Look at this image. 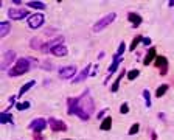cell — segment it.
<instances>
[{
    "label": "cell",
    "instance_id": "9",
    "mask_svg": "<svg viewBox=\"0 0 174 140\" xmlns=\"http://www.w3.org/2000/svg\"><path fill=\"white\" fill-rule=\"evenodd\" d=\"M47 126H48V120H45V118H34L30 123V129H33V132H42Z\"/></svg>",
    "mask_w": 174,
    "mask_h": 140
},
{
    "label": "cell",
    "instance_id": "33",
    "mask_svg": "<svg viewBox=\"0 0 174 140\" xmlns=\"http://www.w3.org/2000/svg\"><path fill=\"white\" fill-rule=\"evenodd\" d=\"M13 5H17V6H19V5H22V2H20V0H13Z\"/></svg>",
    "mask_w": 174,
    "mask_h": 140
},
{
    "label": "cell",
    "instance_id": "34",
    "mask_svg": "<svg viewBox=\"0 0 174 140\" xmlns=\"http://www.w3.org/2000/svg\"><path fill=\"white\" fill-rule=\"evenodd\" d=\"M104 112H106V111H101V112H98V118H103V115H104Z\"/></svg>",
    "mask_w": 174,
    "mask_h": 140
},
{
    "label": "cell",
    "instance_id": "25",
    "mask_svg": "<svg viewBox=\"0 0 174 140\" xmlns=\"http://www.w3.org/2000/svg\"><path fill=\"white\" fill-rule=\"evenodd\" d=\"M138 75H140V70H137V69H132V70H129V72H128V75H126V76H128V79H129V81H134V79L137 78Z\"/></svg>",
    "mask_w": 174,
    "mask_h": 140
},
{
    "label": "cell",
    "instance_id": "10",
    "mask_svg": "<svg viewBox=\"0 0 174 140\" xmlns=\"http://www.w3.org/2000/svg\"><path fill=\"white\" fill-rule=\"evenodd\" d=\"M154 64H155L157 69H160V75H162V76H165V75L168 73V59L165 56H157Z\"/></svg>",
    "mask_w": 174,
    "mask_h": 140
},
{
    "label": "cell",
    "instance_id": "13",
    "mask_svg": "<svg viewBox=\"0 0 174 140\" xmlns=\"http://www.w3.org/2000/svg\"><path fill=\"white\" fill-rule=\"evenodd\" d=\"M155 58H157V50H155V47H151L148 50V53H146L145 59H143V64L145 66H149L152 61H155Z\"/></svg>",
    "mask_w": 174,
    "mask_h": 140
},
{
    "label": "cell",
    "instance_id": "39",
    "mask_svg": "<svg viewBox=\"0 0 174 140\" xmlns=\"http://www.w3.org/2000/svg\"><path fill=\"white\" fill-rule=\"evenodd\" d=\"M64 140H70V139H64Z\"/></svg>",
    "mask_w": 174,
    "mask_h": 140
},
{
    "label": "cell",
    "instance_id": "36",
    "mask_svg": "<svg viewBox=\"0 0 174 140\" xmlns=\"http://www.w3.org/2000/svg\"><path fill=\"white\" fill-rule=\"evenodd\" d=\"M151 139H152V140H157V134H155V132H152V136H151Z\"/></svg>",
    "mask_w": 174,
    "mask_h": 140
},
{
    "label": "cell",
    "instance_id": "31",
    "mask_svg": "<svg viewBox=\"0 0 174 140\" xmlns=\"http://www.w3.org/2000/svg\"><path fill=\"white\" fill-rule=\"evenodd\" d=\"M33 139L34 140H44V137L41 136V132H33Z\"/></svg>",
    "mask_w": 174,
    "mask_h": 140
},
{
    "label": "cell",
    "instance_id": "8",
    "mask_svg": "<svg viewBox=\"0 0 174 140\" xmlns=\"http://www.w3.org/2000/svg\"><path fill=\"white\" fill-rule=\"evenodd\" d=\"M48 126L53 132H61V131H67V125L62 120H58V118H48Z\"/></svg>",
    "mask_w": 174,
    "mask_h": 140
},
{
    "label": "cell",
    "instance_id": "1",
    "mask_svg": "<svg viewBox=\"0 0 174 140\" xmlns=\"http://www.w3.org/2000/svg\"><path fill=\"white\" fill-rule=\"evenodd\" d=\"M67 104H68V109H67L68 115H76L83 121L89 120L95 111V103L92 100V96L89 95V90H86L79 98H68Z\"/></svg>",
    "mask_w": 174,
    "mask_h": 140
},
{
    "label": "cell",
    "instance_id": "19",
    "mask_svg": "<svg viewBox=\"0 0 174 140\" xmlns=\"http://www.w3.org/2000/svg\"><path fill=\"white\" fill-rule=\"evenodd\" d=\"M111 128H112V117H104L100 125V129L101 131H111Z\"/></svg>",
    "mask_w": 174,
    "mask_h": 140
},
{
    "label": "cell",
    "instance_id": "12",
    "mask_svg": "<svg viewBox=\"0 0 174 140\" xmlns=\"http://www.w3.org/2000/svg\"><path fill=\"white\" fill-rule=\"evenodd\" d=\"M128 20L130 24H132V26H140L141 25V22H143V19H141V16L140 14H137V13H134V11H130V13H128Z\"/></svg>",
    "mask_w": 174,
    "mask_h": 140
},
{
    "label": "cell",
    "instance_id": "26",
    "mask_svg": "<svg viewBox=\"0 0 174 140\" xmlns=\"http://www.w3.org/2000/svg\"><path fill=\"white\" fill-rule=\"evenodd\" d=\"M143 98H145V104H146V107H151V94H149L148 89L143 90Z\"/></svg>",
    "mask_w": 174,
    "mask_h": 140
},
{
    "label": "cell",
    "instance_id": "29",
    "mask_svg": "<svg viewBox=\"0 0 174 140\" xmlns=\"http://www.w3.org/2000/svg\"><path fill=\"white\" fill-rule=\"evenodd\" d=\"M124 51H126V44H124V42H121L115 55H117V56H123V53H124Z\"/></svg>",
    "mask_w": 174,
    "mask_h": 140
},
{
    "label": "cell",
    "instance_id": "3",
    "mask_svg": "<svg viewBox=\"0 0 174 140\" xmlns=\"http://www.w3.org/2000/svg\"><path fill=\"white\" fill-rule=\"evenodd\" d=\"M115 17H117L115 13H111V14L104 16V17H103L101 20H98V22L93 25V33H100V31H103L107 25H111L113 20H115Z\"/></svg>",
    "mask_w": 174,
    "mask_h": 140
},
{
    "label": "cell",
    "instance_id": "27",
    "mask_svg": "<svg viewBox=\"0 0 174 140\" xmlns=\"http://www.w3.org/2000/svg\"><path fill=\"white\" fill-rule=\"evenodd\" d=\"M138 129H140V125H138V123H134V125L132 126H130V129H129V136H135V134H137L138 132Z\"/></svg>",
    "mask_w": 174,
    "mask_h": 140
},
{
    "label": "cell",
    "instance_id": "7",
    "mask_svg": "<svg viewBox=\"0 0 174 140\" xmlns=\"http://www.w3.org/2000/svg\"><path fill=\"white\" fill-rule=\"evenodd\" d=\"M14 59H16V51H13V50L5 51L3 58H2V70H8V69L13 67L11 64L14 62Z\"/></svg>",
    "mask_w": 174,
    "mask_h": 140
},
{
    "label": "cell",
    "instance_id": "11",
    "mask_svg": "<svg viewBox=\"0 0 174 140\" xmlns=\"http://www.w3.org/2000/svg\"><path fill=\"white\" fill-rule=\"evenodd\" d=\"M90 69H92V64H87V66H86V67L78 73V76H75V78H73V83H81V81H84V79H86L87 76H89V75H92V73L89 72Z\"/></svg>",
    "mask_w": 174,
    "mask_h": 140
},
{
    "label": "cell",
    "instance_id": "21",
    "mask_svg": "<svg viewBox=\"0 0 174 140\" xmlns=\"http://www.w3.org/2000/svg\"><path fill=\"white\" fill-rule=\"evenodd\" d=\"M168 89H170V86H168V84L159 86V87H157V90H155V96H157V98H162V96L168 92Z\"/></svg>",
    "mask_w": 174,
    "mask_h": 140
},
{
    "label": "cell",
    "instance_id": "35",
    "mask_svg": "<svg viewBox=\"0 0 174 140\" xmlns=\"http://www.w3.org/2000/svg\"><path fill=\"white\" fill-rule=\"evenodd\" d=\"M103 58H104V51H101L100 55H98V59H103Z\"/></svg>",
    "mask_w": 174,
    "mask_h": 140
},
{
    "label": "cell",
    "instance_id": "15",
    "mask_svg": "<svg viewBox=\"0 0 174 140\" xmlns=\"http://www.w3.org/2000/svg\"><path fill=\"white\" fill-rule=\"evenodd\" d=\"M123 61V58L121 56H117V55H113V58H112V64L109 66V69H107V72H109V75H112L115 70L118 69V66H120V62Z\"/></svg>",
    "mask_w": 174,
    "mask_h": 140
},
{
    "label": "cell",
    "instance_id": "20",
    "mask_svg": "<svg viewBox=\"0 0 174 140\" xmlns=\"http://www.w3.org/2000/svg\"><path fill=\"white\" fill-rule=\"evenodd\" d=\"M34 84H36V81H34V79H30L28 83H25V84L20 87V90H19V95H17V96H22L24 94H26V92H28V90H30V89H31Z\"/></svg>",
    "mask_w": 174,
    "mask_h": 140
},
{
    "label": "cell",
    "instance_id": "14",
    "mask_svg": "<svg viewBox=\"0 0 174 140\" xmlns=\"http://www.w3.org/2000/svg\"><path fill=\"white\" fill-rule=\"evenodd\" d=\"M50 53H51V55H54V56H65V55L68 53V50H67V47H65V45L59 44V45H56V47H53Z\"/></svg>",
    "mask_w": 174,
    "mask_h": 140
},
{
    "label": "cell",
    "instance_id": "28",
    "mask_svg": "<svg viewBox=\"0 0 174 140\" xmlns=\"http://www.w3.org/2000/svg\"><path fill=\"white\" fill-rule=\"evenodd\" d=\"M16 107H17L19 111H25V109H28V107H30V101H24V103H17V104H16Z\"/></svg>",
    "mask_w": 174,
    "mask_h": 140
},
{
    "label": "cell",
    "instance_id": "2",
    "mask_svg": "<svg viewBox=\"0 0 174 140\" xmlns=\"http://www.w3.org/2000/svg\"><path fill=\"white\" fill-rule=\"evenodd\" d=\"M37 66V61L36 58H31V56H26V58H19L16 64L8 70V75L9 76H20V75H25L26 72H30L33 67Z\"/></svg>",
    "mask_w": 174,
    "mask_h": 140
},
{
    "label": "cell",
    "instance_id": "16",
    "mask_svg": "<svg viewBox=\"0 0 174 140\" xmlns=\"http://www.w3.org/2000/svg\"><path fill=\"white\" fill-rule=\"evenodd\" d=\"M8 33H11V22H8V20H2V22H0V36L5 37Z\"/></svg>",
    "mask_w": 174,
    "mask_h": 140
},
{
    "label": "cell",
    "instance_id": "5",
    "mask_svg": "<svg viewBox=\"0 0 174 140\" xmlns=\"http://www.w3.org/2000/svg\"><path fill=\"white\" fill-rule=\"evenodd\" d=\"M8 17L11 20H22V19L28 17V9H24V8H9L8 9Z\"/></svg>",
    "mask_w": 174,
    "mask_h": 140
},
{
    "label": "cell",
    "instance_id": "23",
    "mask_svg": "<svg viewBox=\"0 0 174 140\" xmlns=\"http://www.w3.org/2000/svg\"><path fill=\"white\" fill-rule=\"evenodd\" d=\"M141 41H143V36H135L134 39H132V42H130V45H129V50H130V51H134L135 48L138 47V44H140Z\"/></svg>",
    "mask_w": 174,
    "mask_h": 140
},
{
    "label": "cell",
    "instance_id": "18",
    "mask_svg": "<svg viewBox=\"0 0 174 140\" xmlns=\"http://www.w3.org/2000/svg\"><path fill=\"white\" fill-rule=\"evenodd\" d=\"M26 6L28 8H34V9H45L47 8V5L44 3V2H39V0H30V2H26Z\"/></svg>",
    "mask_w": 174,
    "mask_h": 140
},
{
    "label": "cell",
    "instance_id": "30",
    "mask_svg": "<svg viewBox=\"0 0 174 140\" xmlns=\"http://www.w3.org/2000/svg\"><path fill=\"white\" fill-rule=\"evenodd\" d=\"M128 112H129V104L123 103L121 106H120V114H128Z\"/></svg>",
    "mask_w": 174,
    "mask_h": 140
},
{
    "label": "cell",
    "instance_id": "37",
    "mask_svg": "<svg viewBox=\"0 0 174 140\" xmlns=\"http://www.w3.org/2000/svg\"><path fill=\"white\" fill-rule=\"evenodd\" d=\"M165 117H166V115L163 114V112H162V114H159V118H162V120H163V118H165Z\"/></svg>",
    "mask_w": 174,
    "mask_h": 140
},
{
    "label": "cell",
    "instance_id": "6",
    "mask_svg": "<svg viewBox=\"0 0 174 140\" xmlns=\"http://www.w3.org/2000/svg\"><path fill=\"white\" fill-rule=\"evenodd\" d=\"M76 72H78V69H76L75 66L61 67V69H59V78H62V79H73Z\"/></svg>",
    "mask_w": 174,
    "mask_h": 140
},
{
    "label": "cell",
    "instance_id": "38",
    "mask_svg": "<svg viewBox=\"0 0 174 140\" xmlns=\"http://www.w3.org/2000/svg\"><path fill=\"white\" fill-rule=\"evenodd\" d=\"M168 5H170V6H174V0H170V2H168Z\"/></svg>",
    "mask_w": 174,
    "mask_h": 140
},
{
    "label": "cell",
    "instance_id": "24",
    "mask_svg": "<svg viewBox=\"0 0 174 140\" xmlns=\"http://www.w3.org/2000/svg\"><path fill=\"white\" fill-rule=\"evenodd\" d=\"M44 44H41V39L39 37H33L31 42H30V47L33 48V50H41Z\"/></svg>",
    "mask_w": 174,
    "mask_h": 140
},
{
    "label": "cell",
    "instance_id": "4",
    "mask_svg": "<svg viewBox=\"0 0 174 140\" xmlns=\"http://www.w3.org/2000/svg\"><path fill=\"white\" fill-rule=\"evenodd\" d=\"M44 22H45V17H44V14L42 13H36V14H33L28 17V20H26V24H28L30 28L33 30H37V28H41V26L44 25Z\"/></svg>",
    "mask_w": 174,
    "mask_h": 140
},
{
    "label": "cell",
    "instance_id": "17",
    "mask_svg": "<svg viewBox=\"0 0 174 140\" xmlns=\"http://www.w3.org/2000/svg\"><path fill=\"white\" fill-rule=\"evenodd\" d=\"M126 75V72H124V69L121 70V72L118 73V76L115 78V81L112 83V86H111V92H117L118 90V87H120V83H121V79H123V76Z\"/></svg>",
    "mask_w": 174,
    "mask_h": 140
},
{
    "label": "cell",
    "instance_id": "32",
    "mask_svg": "<svg viewBox=\"0 0 174 140\" xmlns=\"http://www.w3.org/2000/svg\"><path fill=\"white\" fill-rule=\"evenodd\" d=\"M141 42H143V45H145V47L151 45V39H149V37H143V41H141Z\"/></svg>",
    "mask_w": 174,
    "mask_h": 140
},
{
    "label": "cell",
    "instance_id": "22",
    "mask_svg": "<svg viewBox=\"0 0 174 140\" xmlns=\"http://www.w3.org/2000/svg\"><path fill=\"white\" fill-rule=\"evenodd\" d=\"M0 121H2L3 123V125H5V123H11V121H13V114H9V112H2V114H0Z\"/></svg>",
    "mask_w": 174,
    "mask_h": 140
}]
</instances>
